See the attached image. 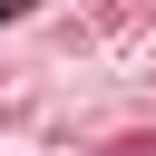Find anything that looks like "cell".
<instances>
[{"mask_svg": "<svg viewBox=\"0 0 156 156\" xmlns=\"http://www.w3.org/2000/svg\"><path fill=\"white\" fill-rule=\"evenodd\" d=\"M10 10H20V0H0V20H10Z\"/></svg>", "mask_w": 156, "mask_h": 156, "instance_id": "obj_1", "label": "cell"}]
</instances>
